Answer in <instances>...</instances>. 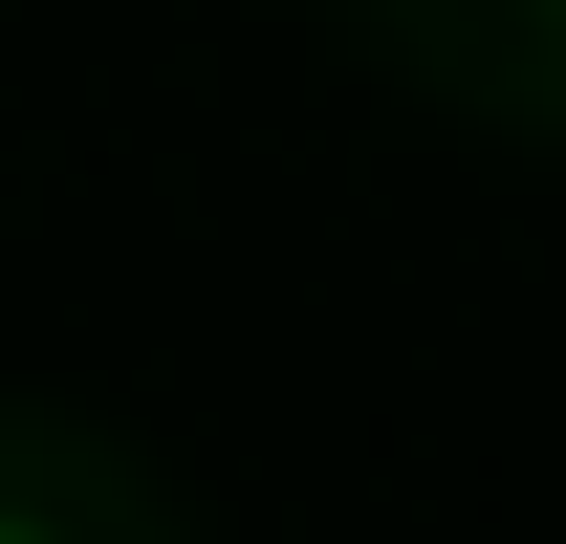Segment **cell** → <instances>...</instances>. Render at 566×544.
I'll list each match as a JSON object with an SVG mask.
<instances>
[{"label":"cell","mask_w":566,"mask_h":544,"mask_svg":"<svg viewBox=\"0 0 566 544\" xmlns=\"http://www.w3.org/2000/svg\"><path fill=\"white\" fill-rule=\"evenodd\" d=\"M0 544H66V523H0Z\"/></svg>","instance_id":"6da1fadb"}]
</instances>
